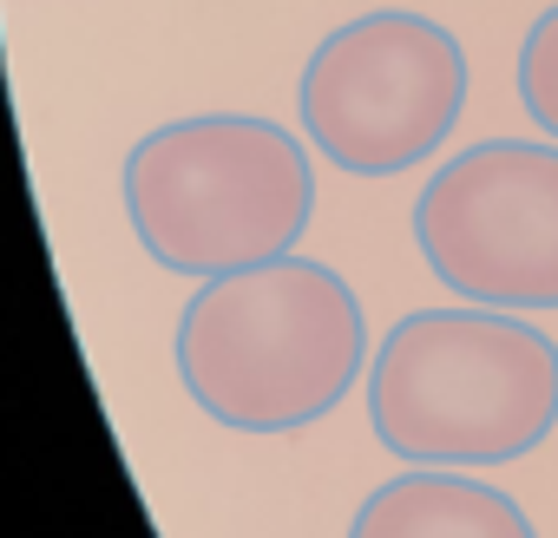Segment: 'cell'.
Returning a JSON list of instances; mask_svg holds the SVG:
<instances>
[{"label": "cell", "instance_id": "1", "mask_svg": "<svg viewBox=\"0 0 558 538\" xmlns=\"http://www.w3.org/2000/svg\"><path fill=\"white\" fill-rule=\"evenodd\" d=\"M368 368V316L329 262L276 256L210 277L178 322L184 394L236 433H296Z\"/></svg>", "mask_w": 558, "mask_h": 538}, {"label": "cell", "instance_id": "2", "mask_svg": "<svg viewBox=\"0 0 558 538\" xmlns=\"http://www.w3.org/2000/svg\"><path fill=\"white\" fill-rule=\"evenodd\" d=\"M375 440L408 466H506L558 427V342L499 309H414L368 362Z\"/></svg>", "mask_w": 558, "mask_h": 538}, {"label": "cell", "instance_id": "3", "mask_svg": "<svg viewBox=\"0 0 558 538\" xmlns=\"http://www.w3.org/2000/svg\"><path fill=\"white\" fill-rule=\"evenodd\" d=\"M316 210L303 138L276 119L204 112L158 125L125 158V217L171 277H236L290 256Z\"/></svg>", "mask_w": 558, "mask_h": 538}, {"label": "cell", "instance_id": "4", "mask_svg": "<svg viewBox=\"0 0 558 538\" xmlns=\"http://www.w3.org/2000/svg\"><path fill=\"white\" fill-rule=\"evenodd\" d=\"M303 132L310 145L355 178L414 171L447 145L466 112V53L460 40L408 8L362 14L336 27L303 66Z\"/></svg>", "mask_w": 558, "mask_h": 538}, {"label": "cell", "instance_id": "5", "mask_svg": "<svg viewBox=\"0 0 558 538\" xmlns=\"http://www.w3.org/2000/svg\"><path fill=\"white\" fill-rule=\"evenodd\" d=\"M414 243L480 309H558V138L453 151L414 197Z\"/></svg>", "mask_w": 558, "mask_h": 538}, {"label": "cell", "instance_id": "6", "mask_svg": "<svg viewBox=\"0 0 558 538\" xmlns=\"http://www.w3.org/2000/svg\"><path fill=\"white\" fill-rule=\"evenodd\" d=\"M349 538H538L512 492L466 473H395L375 486L349 525Z\"/></svg>", "mask_w": 558, "mask_h": 538}, {"label": "cell", "instance_id": "7", "mask_svg": "<svg viewBox=\"0 0 558 538\" xmlns=\"http://www.w3.org/2000/svg\"><path fill=\"white\" fill-rule=\"evenodd\" d=\"M519 106L545 138H558V8H545L519 47Z\"/></svg>", "mask_w": 558, "mask_h": 538}]
</instances>
